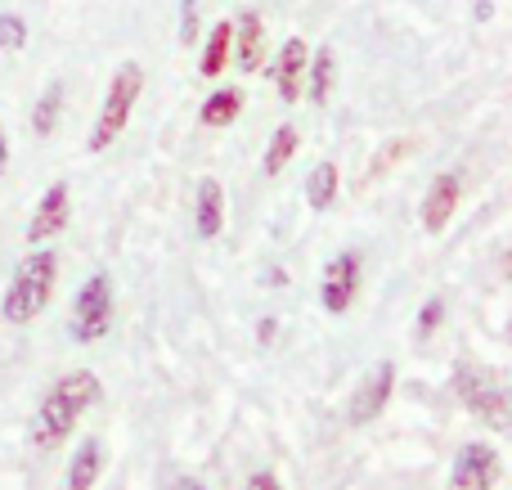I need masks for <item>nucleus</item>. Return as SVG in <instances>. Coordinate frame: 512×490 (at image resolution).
<instances>
[{
  "label": "nucleus",
  "instance_id": "obj_3",
  "mask_svg": "<svg viewBox=\"0 0 512 490\" xmlns=\"http://www.w3.org/2000/svg\"><path fill=\"white\" fill-rule=\"evenodd\" d=\"M144 90V72L140 63H122V68L113 72V81H108V95H104V108H99L95 126H90V140H86V153H104L117 144V135L126 131V122H131V108L135 99H140Z\"/></svg>",
  "mask_w": 512,
  "mask_h": 490
},
{
  "label": "nucleus",
  "instance_id": "obj_10",
  "mask_svg": "<svg viewBox=\"0 0 512 490\" xmlns=\"http://www.w3.org/2000/svg\"><path fill=\"white\" fill-rule=\"evenodd\" d=\"M459 198H463V185H459V176H454V171L436 176L432 189H427V198H423V230H427V234H441L445 225H450V216H454V207H459Z\"/></svg>",
  "mask_w": 512,
  "mask_h": 490
},
{
  "label": "nucleus",
  "instance_id": "obj_18",
  "mask_svg": "<svg viewBox=\"0 0 512 490\" xmlns=\"http://www.w3.org/2000/svg\"><path fill=\"white\" fill-rule=\"evenodd\" d=\"M333 198H337V162H319L306 176V203L310 212H328Z\"/></svg>",
  "mask_w": 512,
  "mask_h": 490
},
{
  "label": "nucleus",
  "instance_id": "obj_15",
  "mask_svg": "<svg viewBox=\"0 0 512 490\" xmlns=\"http://www.w3.org/2000/svg\"><path fill=\"white\" fill-rule=\"evenodd\" d=\"M239 113H243V90L239 86H221V90H212V95L203 99L198 122L203 126H230Z\"/></svg>",
  "mask_w": 512,
  "mask_h": 490
},
{
  "label": "nucleus",
  "instance_id": "obj_16",
  "mask_svg": "<svg viewBox=\"0 0 512 490\" xmlns=\"http://www.w3.org/2000/svg\"><path fill=\"white\" fill-rule=\"evenodd\" d=\"M230 41H234V23H216L212 32H207L203 59H198V72H203L207 81H216L225 72V63H230Z\"/></svg>",
  "mask_w": 512,
  "mask_h": 490
},
{
  "label": "nucleus",
  "instance_id": "obj_27",
  "mask_svg": "<svg viewBox=\"0 0 512 490\" xmlns=\"http://www.w3.org/2000/svg\"><path fill=\"white\" fill-rule=\"evenodd\" d=\"M176 490H207V486H203V482H194V477H185V482H180Z\"/></svg>",
  "mask_w": 512,
  "mask_h": 490
},
{
  "label": "nucleus",
  "instance_id": "obj_13",
  "mask_svg": "<svg viewBox=\"0 0 512 490\" xmlns=\"http://www.w3.org/2000/svg\"><path fill=\"white\" fill-rule=\"evenodd\" d=\"M104 441L99 437H86L77 450H72V464H68V490H95L99 473H104Z\"/></svg>",
  "mask_w": 512,
  "mask_h": 490
},
{
  "label": "nucleus",
  "instance_id": "obj_5",
  "mask_svg": "<svg viewBox=\"0 0 512 490\" xmlns=\"http://www.w3.org/2000/svg\"><path fill=\"white\" fill-rule=\"evenodd\" d=\"M454 392H459V401L468 405L472 414L490 419L499 432L508 428V387H504V374H495V369H486V365H468V360H459V369H454Z\"/></svg>",
  "mask_w": 512,
  "mask_h": 490
},
{
  "label": "nucleus",
  "instance_id": "obj_2",
  "mask_svg": "<svg viewBox=\"0 0 512 490\" xmlns=\"http://www.w3.org/2000/svg\"><path fill=\"white\" fill-rule=\"evenodd\" d=\"M54 284H59V252H50V248L41 243L36 252H27V257L18 261L14 279H9L5 302H0L5 320H9V324H32L36 315L50 306Z\"/></svg>",
  "mask_w": 512,
  "mask_h": 490
},
{
  "label": "nucleus",
  "instance_id": "obj_12",
  "mask_svg": "<svg viewBox=\"0 0 512 490\" xmlns=\"http://www.w3.org/2000/svg\"><path fill=\"white\" fill-rule=\"evenodd\" d=\"M306 59H310L306 41H301V36H288V41H283V50H279V63H274V81H279V99H283V104H297L301 77H306Z\"/></svg>",
  "mask_w": 512,
  "mask_h": 490
},
{
  "label": "nucleus",
  "instance_id": "obj_14",
  "mask_svg": "<svg viewBox=\"0 0 512 490\" xmlns=\"http://www.w3.org/2000/svg\"><path fill=\"white\" fill-rule=\"evenodd\" d=\"M230 50H239L234 59H239L243 72H256V68H261V50H265V23H261V14L243 9V14H239V27H234Z\"/></svg>",
  "mask_w": 512,
  "mask_h": 490
},
{
  "label": "nucleus",
  "instance_id": "obj_21",
  "mask_svg": "<svg viewBox=\"0 0 512 490\" xmlns=\"http://www.w3.org/2000/svg\"><path fill=\"white\" fill-rule=\"evenodd\" d=\"M27 45V23L23 14H0V50L5 54H18Z\"/></svg>",
  "mask_w": 512,
  "mask_h": 490
},
{
  "label": "nucleus",
  "instance_id": "obj_19",
  "mask_svg": "<svg viewBox=\"0 0 512 490\" xmlns=\"http://www.w3.org/2000/svg\"><path fill=\"white\" fill-rule=\"evenodd\" d=\"M310 63V99L315 104H328V95H333V77H337V59H333V45H319L315 59Z\"/></svg>",
  "mask_w": 512,
  "mask_h": 490
},
{
  "label": "nucleus",
  "instance_id": "obj_11",
  "mask_svg": "<svg viewBox=\"0 0 512 490\" xmlns=\"http://www.w3.org/2000/svg\"><path fill=\"white\" fill-rule=\"evenodd\" d=\"M194 230L198 239H216L225 230V189L216 176H203L194 189Z\"/></svg>",
  "mask_w": 512,
  "mask_h": 490
},
{
  "label": "nucleus",
  "instance_id": "obj_22",
  "mask_svg": "<svg viewBox=\"0 0 512 490\" xmlns=\"http://www.w3.org/2000/svg\"><path fill=\"white\" fill-rule=\"evenodd\" d=\"M441 320H445V302H441V297H427L423 311H418V338H427V333H432Z\"/></svg>",
  "mask_w": 512,
  "mask_h": 490
},
{
  "label": "nucleus",
  "instance_id": "obj_17",
  "mask_svg": "<svg viewBox=\"0 0 512 490\" xmlns=\"http://www.w3.org/2000/svg\"><path fill=\"white\" fill-rule=\"evenodd\" d=\"M59 113H63V81H50V86L41 90V99L32 104V135H54V126H59Z\"/></svg>",
  "mask_w": 512,
  "mask_h": 490
},
{
  "label": "nucleus",
  "instance_id": "obj_9",
  "mask_svg": "<svg viewBox=\"0 0 512 490\" xmlns=\"http://www.w3.org/2000/svg\"><path fill=\"white\" fill-rule=\"evenodd\" d=\"M68 216H72V189H68V180H54V185L41 194L36 212H32V225H27V243H32V248L50 243L54 234L68 230Z\"/></svg>",
  "mask_w": 512,
  "mask_h": 490
},
{
  "label": "nucleus",
  "instance_id": "obj_7",
  "mask_svg": "<svg viewBox=\"0 0 512 490\" xmlns=\"http://www.w3.org/2000/svg\"><path fill=\"white\" fill-rule=\"evenodd\" d=\"M499 473H504L499 450L486 446V441H468V446H459V455H454L450 486L445 490H495Z\"/></svg>",
  "mask_w": 512,
  "mask_h": 490
},
{
  "label": "nucleus",
  "instance_id": "obj_26",
  "mask_svg": "<svg viewBox=\"0 0 512 490\" xmlns=\"http://www.w3.org/2000/svg\"><path fill=\"white\" fill-rule=\"evenodd\" d=\"M9 171V140H5V131H0V176Z\"/></svg>",
  "mask_w": 512,
  "mask_h": 490
},
{
  "label": "nucleus",
  "instance_id": "obj_4",
  "mask_svg": "<svg viewBox=\"0 0 512 490\" xmlns=\"http://www.w3.org/2000/svg\"><path fill=\"white\" fill-rule=\"evenodd\" d=\"M113 279H108V270H95V275L86 279V284L77 288V297H72V311H68V338L81 342V347H90V342L108 338V329H113Z\"/></svg>",
  "mask_w": 512,
  "mask_h": 490
},
{
  "label": "nucleus",
  "instance_id": "obj_20",
  "mask_svg": "<svg viewBox=\"0 0 512 490\" xmlns=\"http://www.w3.org/2000/svg\"><path fill=\"white\" fill-rule=\"evenodd\" d=\"M292 158H297V126L283 122L279 131L270 135V149H265V176H279Z\"/></svg>",
  "mask_w": 512,
  "mask_h": 490
},
{
  "label": "nucleus",
  "instance_id": "obj_6",
  "mask_svg": "<svg viewBox=\"0 0 512 490\" xmlns=\"http://www.w3.org/2000/svg\"><path fill=\"white\" fill-rule=\"evenodd\" d=\"M364 284V252L360 248H346L337 252L333 261L324 266V284H319V302H324L328 315H346L360 297Z\"/></svg>",
  "mask_w": 512,
  "mask_h": 490
},
{
  "label": "nucleus",
  "instance_id": "obj_25",
  "mask_svg": "<svg viewBox=\"0 0 512 490\" xmlns=\"http://www.w3.org/2000/svg\"><path fill=\"white\" fill-rule=\"evenodd\" d=\"M274 329H279V324H274V320H261V324H256V338H261V342H270V338H274Z\"/></svg>",
  "mask_w": 512,
  "mask_h": 490
},
{
  "label": "nucleus",
  "instance_id": "obj_8",
  "mask_svg": "<svg viewBox=\"0 0 512 490\" xmlns=\"http://www.w3.org/2000/svg\"><path fill=\"white\" fill-rule=\"evenodd\" d=\"M391 392H396V365L382 360V365H373L369 374L360 378V387L351 392V401H346V423H355V428L373 423L382 410H387Z\"/></svg>",
  "mask_w": 512,
  "mask_h": 490
},
{
  "label": "nucleus",
  "instance_id": "obj_23",
  "mask_svg": "<svg viewBox=\"0 0 512 490\" xmlns=\"http://www.w3.org/2000/svg\"><path fill=\"white\" fill-rule=\"evenodd\" d=\"M198 36V0H180V41L194 45Z\"/></svg>",
  "mask_w": 512,
  "mask_h": 490
},
{
  "label": "nucleus",
  "instance_id": "obj_24",
  "mask_svg": "<svg viewBox=\"0 0 512 490\" xmlns=\"http://www.w3.org/2000/svg\"><path fill=\"white\" fill-rule=\"evenodd\" d=\"M248 490H283V486H279V477H274V473H256L248 482Z\"/></svg>",
  "mask_w": 512,
  "mask_h": 490
},
{
  "label": "nucleus",
  "instance_id": "obj_1",
  "mask_svg": "<svg viewBox=\"0 0 512 490\" xmlns=\"http://www.w3.org/2000/svg\"><path fill=\"white\" fill-rule=\"evenodd\" d=\"M99 396H104V383H99V374H90V369H68V374H59L50 383V392H45V401L36 405L32 423H27V441H32L36 450H59L63 441L77 432L81 414H90L99 405Z\"/></svg>",
  "mask_w": 512,
  "mask_h": 490
}]
</instances>
